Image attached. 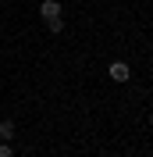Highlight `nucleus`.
I'll return each instance as SVG.
<instances>
[{
    "instance_id": "nucleus-5",
    "label": "nucleus",
    "mask_w": 153,
    "mask_h": 157,
    "mask_svg": "<svg viewBox=\"0 0 153 157\" xmlns=\"http://www.w3.org/2000/svg\"><path fill=\"white\" fill-rule=\"evenodd\" d=\"M0 157H14V147H11L7 139H0Z\"/></svg>"
},
{
    "instance_id": "nucleus-3",
    "label": "nucleus",
    "mask_w": 153,
    "mask_h": 157,
    "mask_svg": "<svg viewBox=\"0 0 153 157\" xmlns=\"http://www.w3.org/2000/svg\"><path fill=\"white\" fill-rule=\"evenodd\" d=\"M11 136H14V121L4 118V121H0V139H11Z\"/></svg>"
},
{
    "instance_id": "nucleus-2",
    "label": "nucleus",
    "mask_w": 153,
    "mask_h": 157,
    "mask_svg": "<svg viewBox=\"0 0 153 157\" xmlns=\"http://www.w3.org/2000/svg\"><path fill=\"white\" fill-rule=\"evenodd\" d=\"M39 14H43V18H61V4L57 0H43V4H39Z\"/></svg>"
},
{
    "instance_id": "nucleus-1",
    "label": "nucleus",
    "mask_w": 153,
    "mask_h": 157,
    "mask_svg": "<svg viewBox=\"0 0 153 157\" xmlns=\"http://www.w3.org/2000/svg\"><path fill=\"white\" fill-rule=\"evenodd\" d=\"M107 75L114 78V82H128V78H132V68H128L125 61H114V64L107 68Z\"/></svg>"
},
{
    "instance_id": "nucleus-4",
    "label": "nucleus",
    "mask_w": 153,
    "mask_h": 157,
    "mask_svg": "<svg viewBox=\"0 0 153 157\" xmlns=\"http://www.w3.org/2000/svg\"><path fill=\"white\" fill-rule=\"evenodd\" d=\"M47 29H50V36H61V32H64V21H61V18H50Z\"/></svg>"
}]
</instances>
